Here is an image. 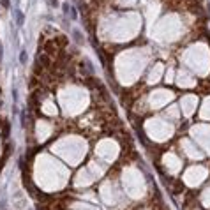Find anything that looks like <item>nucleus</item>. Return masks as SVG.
Segmentation results:
<instances>
[{
    "label": "nucleus",
    "instance_id": "f257e3e1",
    "mask_svg": "<svg viewBox=\"0 0 210 210\" xmlns=\"http://www.w3.org/2000/svg\"><path fill=\"white\" fill-rule=\"evenodd\" d=\"M16 19H18V27L23 25V14L21 12H16Z\"/></svg>",
    "mask_w": 210,
    "mask_h": 210
},
{
    "label": "nucleus",
    "instance_id": "20e7f679",
    "mask_svg": "<svg viewBox=\"0 0 210 210\" xmlns=\"http://www.w3.org/2000/svg\"><path fill=\"white\" fill-rule=\"evenodd\" d=\"M0 2H2V6H4L6 9H9V0H0Z\"/></svg>",
    "mask_w": 210,
    "mask_h": 210
},
{
    "label": "nucleus",
    "instance_id": "f03ea898",
    "mask_svg": "<svg viewBox=\"0 0 210 210\" xmlns=\"http://www.w3.org/2000/svg\"><path fill=\"white\" fill-rule=\"evenodd\" d=\"M19 60H21V64H27V51H21Z\"/></svg>",
    "mask_w": 210,
    "mask_h": 210
},
{
    "label": "nucleus",
    "instance_id": "7ed1b4c3",
    "mask_svg": "<svg viewBox=\"0 0 210 210\" xmlns=\"http://www.w3.org/2000/svg\"><path fill=\"white\" fill-rule=\"evenodd\" d=\"M46 2H48L50 7H57V0H46Z\"/></svg>",
    "mask_w": 210,
    "mask_h": 210
}]
</instances>
